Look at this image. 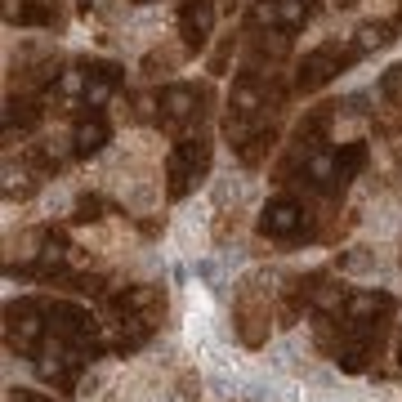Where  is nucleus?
Segmentation results:
<instances>
[{
  "mask_svg": "<svg viewBox=\"0 0 402 402\" xmlns=\"http://www.w3.org/2000/svg\"><path fill=\"white\" fill-rule=\"evenodd\" d=\"M108 215H125L116 201H108L103 193H81L77 197V210H72V224H99Z\"/></svg>",
  "mask_w": 402,
  "mask_h": 402,
  "instance_id": "11",
  "label": "nucleus"
},
{
  "mask_svg": "<svg viewBox=\"0 0 402 402\" xmlns=\"http://www.w3.org/2000/svg\"><path fill=\"white\" fill-rule=\"evenodd\" d=\"M9 402H54V398H49V394H40V389L18 385V389H9Z\"/></svg>",
  "mask_w": 402,
  "mask_h": 402,
  "instance_id": "13",
  "label": "nucleus"
},
{
  "mask_svg": "<svg viewBox=\"0 0 402 402\" xmlns=\"http://www.w3.org/2000/svg\"><path fill=\"white\" fill-rule=\"evenodd\" d=\"M215 112V81H166L152 90V130L156 134H193Z\"/></svg>",
  "mask_w": 402,
  "mask_h": 402,
  "instance_id": "3",
  "label": "nucleus"
},
{
  "mask_svg": "<svg viewBox=\"0 0 402 402\" xmlns=\"http://www.w3.org/2000/svg\"><path fill=\"white\" fill-rule=\"evenodd\" d=\"M94 5H99V0H77V9H81V14H90Z\"/></svg>",
  "mask_w": 402,
  "mask_h": 402,
  "instance_id": "14",
  "label": "nucleus"
},
{
  "mask_svg": "<svg viewBox=\"0 0 402 402\" xmlns=\"http://www.w3.org/2000/svg\"><path fill=\"white\" fill-rule=\"evenodd\" d=\"M210 166H215V139H210L206 125L193 134H179L166 152V197L184 201L188 193H197L210 179Z\"/></svg>",
  "mask_w": 402,
  "mask_h": 402,
  "instance_id": "5",
  "label": "nucleus"
},
{
  "mask_svg": "<svg viewBox=\"0 0 402 402\" xmlns=\"http://www.w3.org/2000/svg\"><path fill=\"white\" fill-rule=\"evenodd\" d=\"M335 206L317 201L300 188H278L259 210V237L273 241L282 250H295V246H313V241H335V228H326Z\"/></svg>",
  "mask_w": 402,
  "mask_h": 402,
  "instance_id": "1",
  "label": "nucleus"
},
{
  "mask_svg": "<svg viewBox=\"0 0 402 402\" xmlns=\"http://www.w3.org/2000/svg\"><path fill=\"white\" fill-rule=\"evenodd\" d=\"M398 362H402V340H398Z\"/></svg>",
  "mask_w": 402,
  "mask_h": 402,
  "instance_id": "17",
  "label": "nucleus"
},
{
  "mask_svg": "<svg viewBox=\"0 0 402 402\" xmlns=\"http://www.w3.org/2000/svg\"><path fill=\"white\" fill-rule=\"evenodd\" d=\"M268 322H273V287L264 278H246L232 300V326H237L246 348L268 344Z\"/></svg>",
  "mask_w": 402,
  "mask_h": 402,
  "instance_id": "6",
  "label": "nucleus"
},
{
  "mask_svg": "<svg viewBox=\"0 0 402 402\" xmlns=\"http://www.w3.org/2000/svg\"><path fill=\"white\" fill-rule=\"evenodd\" d=\"M5 23L9 27L63 31L67 27V9H63V0H5Z\"/></svg>",
  "mask_w": 402,
  "mask_h": 402,
  "instance_id": "9",
  "label": "nucleus"
},
{
  "mask_svg": "<svg viewBox=\"0 0 402 402\" xmlns=\"http://www.w3.org/2000/svg\"><path fill=\"white\" fill-rule=\"evenodd\" d=\"M219 14H224L219 0H175V36H179V45L188 49V58L206 54Z\"/></svg>",
  "mask_w": 402,
  "mask_h": 402,
  "instance_id": "7",
  "label": "nucleus"
},
{
  "mask_svg": "<svg viewBox=\"0 0 402 402\" xmlns=\"http://www.w3.org/2000/svg\"><path fill=\"white\" fill-rule=\"evenodd\" d=\"M67 139H72V156L90 161L112 143V112L108 108H81L67 116Z\"/></svg>",
  "mask_w": 402,
  "mask_h": 402,
  "instance_id": "8",
  "label": "nucleus"
},
{
  "mask_svg": "<svg viewBox=\"0 0 402 402\" xmlns=\"http://www.w3.org/2000/svg\"><path fill=\"white\" fill-rule=\"evenodd\" d=\"M394 18H398V27H402V0H398V14H394Z\"/></svg>",
  "mask_w": 402,
  "mask_h": 402,
  "instance_id": "16",
  "label": "nucleus"
},
{
  "mask_svg": "<svg viewBox=\"0 0 402 402\" xmlns=\"http://www.w3.org/2000/svg\"><path fill=\"white\" fill-rule=\"evenodd\" d=\"M134 5H152V0H134Z\"/></svg>",
  "mask_w": 402,
  "mask_h": 402,
  "instance_id": "18",
  "label": "nucleus"
},
{
  "mask_svg": "<svg viewBox=\"0 0 402 402\" xmlns=\"http://www.w3.org/2000/svg\"><path fill=\"white\" fill-rule=\"evenodd\" d=\"M371 94L385 103V112L398 116V125H402V63H394L389 72H380V81H376Z\"/></svg>",
  "mask_w": 402,
  "mask_h": 402,
  "instance_id": "12",
  "label": "nucleus"
},
{
  "mask_svg": "<svg viewBox=\"0 0 402 402\" xmlns=\"http://www.w3.org/2000/svg\"><path fill=\"white\" fill-rule=\"evenodd\" d=\"M335 5H340V9H353V5H357V0H335Z\"/></svg>",
  "mask_w": 402,
  "mask_h": 402,
  "instance_id": "15",
  "label": "nucleus"
},
{
  "mask_svg": "<svg viewBox=\"0 0 402 402\" xmlns=\"http://www.w3.org/2000/svg\"><path fill=\"white\" fill-rule=\"evenodd\" d=\"M362 58H367V54L357 49V40H353V36H326V40H317L309 54L295 58V67H291L295 99H304V94H317L322 86H331L335 77L353 72Z\"/></svg>",
  "mask_w": 402,
  "mask_h": 402,
  "instance_id": "4",
  "label": "nucleus"
},
{
  "mask_svg": "<svg viewBox=\"0 0 402 402\" xmlns=\"http://www.w3.org/2000/svg\"><path fill=\"white\" fill-rule=\"evenodd\" d=\"M166 317V291L152 282H134V287H116L103 295V322L112 331V353H134L161 331Z\"/></svg>",
  "mask_w": 402,
  "mask_h": 402,
  "instance_id": "2",
  "label": "nucleus"
},
{
  "mask_svg": "<svg viewBox=\"0 0 402 402\" xmlns=\"http://www.w3.org/2000/svg\"><path fill=\"white\" fill-rule=\"evenodd\" d=\"M184 58H188V49L179 45V36H175V45H170V40H161L156 49H147L143 63H139V72H143L147 81H156V77H170V72H175Z\"/></svg>",
  "mask_w": 402,
  "mask_h": 402,
  "instance_id": "10",
  "label": "nucleus"
}]
</instances>
